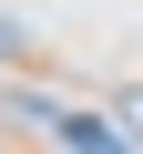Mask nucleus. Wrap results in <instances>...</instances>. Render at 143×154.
Instances as JSON below:
<instances>
[{
	"instance_id": "1",
	"label": "nucleus",
	"mask_w": 143,
	"mask_h": 154,
	"mask_svg": "<svg viewBox=\"0 0 143 154\" xmlns=\"http://www.w3.org/2000/svg\"><path fill=\"white\" fill-rule=\"evenodd\" d=\"M112 123H123V144H143V82H123V93H112Z\"/></svg>"
}]
</instances>
